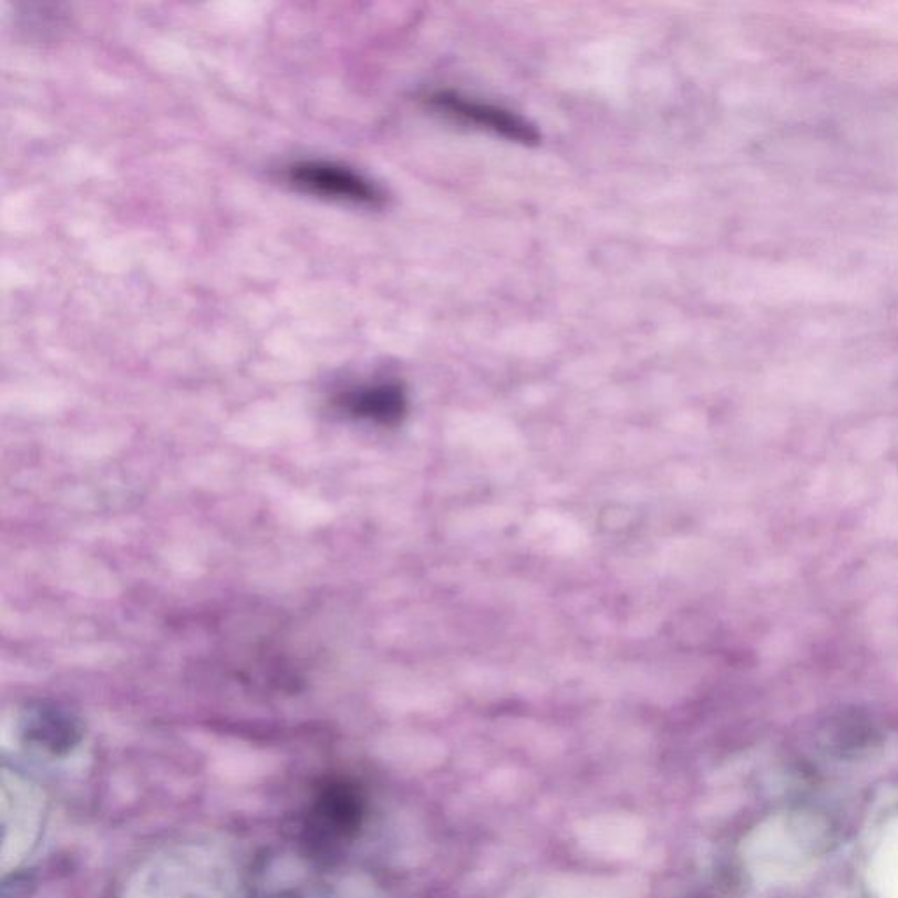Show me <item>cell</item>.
I'll return each mask as SVG.
<instances>
[{"label":"cell","instance_id":"1","mask_svg":"<svg viewBox=\"0 0 898 898\" xmlns=\"http://www.w3.org/2000/svg\"><path fill=\"white\" fill-rule=\"evenodd\" d=\"M288 179L300 190L362 206H380L383 192L357 171L333 162L305 161L290 165Z\"/></svg>","mask_w":898,"mask_h":898},{"label":"cell","instance_id":"2","mask_svg":"<svg viewBox=\"0 0 898 898\" xmlns=\"http://www.w3.org/2000/svg\"><path fill=\"white\" fill-rule=\"evenodd\" d=\"M429 101H431V106L443 111L447 116L503 135L506 140L522 144H537L540 141L539 131L531 123L503 107L492 106L486 102L483 104V102L464 97L461 93L447 92V90L432 93Z\"/></svg>","mask_w":898,"mask_h":898},{"label":"cell","instance_id":"3","mask_svg":"<svg viewBox=\"0 0 898 898\" xmlns=\"http://www.w3.org/2000/svg\"><path fill=\"white\" fill-rule=\"evenodd\" d=\"M317 818L327 828L348 835L357 830L362 819L359 793L344 783H329L317 798Z\"/></svg>","mask_w":898,"mask_h":898},{"label":"cell","instance_id":"4","mask_svg":"<svg viewBox=\"0 0 898 898\" xmlns=\"http://www.w3.org/2000/svg\"><path fill=\"white\" fill-rule=\"evenodd\" d=\"M342 404L357 416L390 422L404 411V392L396 384H378L371 389L348 393L342 399Z\"/></svg>","mask_w":898,"mask_h":898},{"label":"cell","instance_id":"5","mask_svg":"<svg viewBox=\"0 0 898 898\" xmlns=\"http://www.w3.org/2000/svg\"><path fill=\"white\" fill-rule=\"evenodd\" d=\"M29 737L51 751L69 750L76 743L78 729L64 714L39 713L29 726Z\"/></svg>","mask_w":898,"mask_h":898}]
</instances>
